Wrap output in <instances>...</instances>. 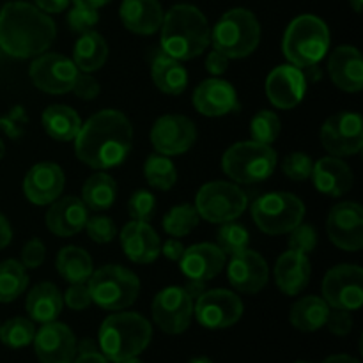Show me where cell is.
<instances>
[{
  "label": "cell",
  "instance_id": "1",
  "mask_svg": "<svg viewBox=\"0 0 363 363\" xmlns=\"http://www.w3.org/2000/svg\"><path fill=\"white\" fill-rule=\"evenodd\" d=\"M73 142L82 163L96 170L116 169L126 162L133 147V126L119 110H99L82 123Z\"/></svg>",
  "mask_w": 363,
  "mask_h": 363
},
{
  "label": "cell",
  "instance_id": "2",
  "mask_svg": "<svg viewBox=\"0 0 363 363\" xmlns=\"http://www.w3.org/2000/svg\"><path fill=\"white\" fill-rule=\"evenodd\" d=\"M57 25L34 4L13 0L0 9V50L14 59H35L55 41Z\"/></svg>",
  "mask_w": 363,
  "mask_h": 363
},
{
  "label": "cell",
  "instance_id": "3",
  "mask_svg": "<svg viewBox=\"0 0 363 363\" xmlns=\"http://www.w3.org/2000/svg\"><path fill=\"white\" fill-rule=\"evenodd\" d=\"M160 50L177 60H191L211 45L208 18L191 4H177L165 13L162 21Z\"/></svg>",
  "mask_w": 363,
  "mask_h": 363
},
{
  "label": "cell",
  "instance_id": "4",
  "mask_svg": "<svg viewBox=\"0 0 363 363\" xmlns=\"http://www.w3.org/2000/svg\"><path fill=\"white\" fill-rule=\"evenodd\" d=\"M99 350L108 362L121 363L144 353L152 339V326L137 312L119 311L99 328Z\"/></svg>",
  "mask_w": 363,
  "mask_h": 363
},
{
  "label": "cell",
  "instance_id": "5",
  "mask_svg": "<svg viewBox=\"0 0 363 363\" xmlns=\"http://www.w3.org/2000/svg\"><path fill=\"white\" fill-rule=\"evenodd\" d=\"M282 50L289 64L305 69L325 59L330 50L328 25L314 14L294 18L286 28Z\"/></svg>",
  "mask_w": 363,
  "mask_h": 363
},
{
  "label": "cell",
  "instance_id": "6",
  "mask_svg": "<svg viewBox=\"0 0 363 363\" xmlns=\"http://www.w3.org/2000/svg\"><path fill=\"white\" fill-rule=\"evenodd\" d=\"M261 43V25L255 14L245 7L230 9L216 21L211 30L213 50L229 59H245Z\"/></svg>",
  "mask_w": 363,
  "mask_h": 363
},
{
  "label": "cell",
  "instance_id": "7",
  "mask_svg": "<svg viewBox=\"0 0 363 363\" xmlns=\"http://www.w3.org/2000/svg\"><path fill=\"white\" fill-rule=\"evenodd\" d=\"M222 169L236 184L261 183L275 172L277 152L261 142H236L223 152Z\"/></svg>",
  "mask_w": 363,
  "mask_h": 363
},
{
  "label": "cell",
  "instance_id": "8",
  "mask_svg": "<svg viewBox=\"0 0 363 363\" xmlns=\"http://www.w3.org/2000/svg\"><path fill=\"white\" fill-rule=\"evenodd\" d=\"M87 286L92 301L110 312L130 308L140 293V279L131 269L119 264H106L92 272Z\"/></svg>",
  "mask_w": 363,
  "mask_h": 363
},
{
  "label": "cell",
  "instance_id": "9",
  "mask_svg": "<svg viewBox=\"0 0 363 363\" xmlns=\"http://www.w3.org/2000/svg\"><path fill=\"white\" fill-rule=\"evenodd\" d=\"M252 218L261 233L282 236L303 222L305 204L289 191H269L254 201Z\"/></svg>",
  "mask_w": 363,
  "mask_h": 363
},
{
  "label": "cell",
  "instance_id": "10",
  "mask_svg": "<svg viewBox=\"0 0 363 363\" xmlns=\"http://www.w3.org/2000/svg\"><path fill=\"white\" fill-rule=\"evenodd\" d=\"M248 208V197L236 183L211 181L206 183L195 197V209L209 223H227L240 218Z\"/></svg>",
  "mask_w": 363,
  "mask_h": 363
},
{
  "label": "cell",
  "instance_id": "11",
  "mask_svg": "<svg viewBox=\"0 0 363 363\" xmlns=\"http://www.w3.org/2000/svg\"><path fill=\"white\" fill-rule=\"evenodd\" d=\"M323 300L330 308L353 312L363 305V269L357 264H339L323 279Z\"/></svg>",
  "mask_w": 363,
  "mask_h": 363
},
{
  "label": "cell",
  "instance_id": "12",
  "mask_svg": "<svg viewBox=\"0 0 363 363\" xmlns=\"http://www.w3.org/2000/svg\"><path fill=\"white\" fill-rule=\"evenodd\" d=\"M321 144L330 156L347 158L363 147V121L357 112H339L330 116L321 128Z\"/></svg>",
  "mask_w": 363,
  "mask_h": 363
},
{
  "label": "cell",
  "instance_id": "13",
  "mask_svg": "<svg viewBox=\"0 0 363 363\" xmlns=\"http://www.w3.org/2000/svg\"><path fill=\"white\" fill-rule=\"evenodd\" d=\"M152 321L162 332L179 335L190 328L194 318V300L184 287H165L152 300Z\"/></svg>",
  "mask_w": 363,
  "mask_h": 363
},
{
  "label": "cell",
  "instance_id": "14",
  "mask_svg": "<svg viewBox=\"0 0 363 363\" xmlns=\"http://www.w3.org/2000/svg\"><path fill=\"white\" fill-rule=\"evenodd\" d=\"M199 325L209 330H223L234 326L243 315V301L229 289L204 291L194 307Z\"/></svg>",
  "mask_w": 363,
  "mask_h": 363
},
{
  "label": "cell",
  "instance_id": "15",
  "mask_svg": "<svg viewBox=\"0 0 363 363\" xmlns=\"http://www.w3.org/2000/svg\"><path fill=\"white\" fill-rule=\"evenodd\" d=\"M78 67L60 53H41L35 57L28 69L32 85L46 94H66L73 89Z\"/></svg>",
  "mask_w": 363,
  "mask_h": 363
},
{
  "label": "cell",
  "instance_id": "16",
  "mask_svg": "<svg viewBox=\"0 0 363 363\" xmlns=\"http://www.w3.org/2000/svg\"><path fill=\"white\" fill-rule=\"evenodd\" d=\"M197 142L194 121L179 113L162 116L151 128V144L158 155L179 156L190 151Z\"/></svg>",
  "mask_w": 363,
  "mask_h": 363
},
{
  "label": "cell",
  "instance_id": "17",
  "mask_svg": "<svg viewBox=\"0 0 363 363\" xmlns=\"http://www.w3.org/2000/svg\"><path fill=\"white\" fill-rule=\"evenodd\" d=\"M326 233L337 248L358 252L363 248V209L358 202H339L326 218Z\"/></svg>",
  "mask_w": 363,
  "mask_h": 363
},
{
  "label": "cell",
  "instance_id": "18",
  "mask_svg": "<svg viewBox=\"0 0 363 363\" xmlns=\"http://www.w3.org/2000/svg\"><path fill=\"white\" fill-rule=\"evenodd\" d=\"M227 277H229V284L238 293L257 294L268 286V262L259 252L245 248V250L230 255Z\"/></svg>",
  "mask_w": 363,
  "mask_h": 363
},
{
  "label": "cell",
  "instance_id": "19",
  "mask_svg": "<svg viewBox=\"0 0 363 363\" xmlns=\"http://www.w3.org/2000/svg\"><path fill=\"white\" fill-rule=\"evenodd\" d=\"M32 344L41 363H71L77 357V337L62 323H45L35 332Z\"/></svg>",
  "mask_w": 363,
  "mask_h": 363
},
{
  "label": "cell",
  "instance_id": "20",
  "mask_svg": "<svg viewBox=\"0 0 363 363\" xmlns=\"http://www.w3.org/2000/svg\"><path fill=\"white\" fill-rule=\"evenodd\" d=\"M307 92L303 69L293 64L277 66L266 78V96L275 108L291 110L298 106Z\"/></svg>",
  "mask_w": 363,
  "mask_h": 363
},
{
  "label": "cell",
  "instance_id": "21",
  "mask_svg": "<svg viewBox=\"0 0 363 363\" xmlns=\"http://www.w3.org/2000/svg\"><path fill=\"white\" fill-rule=\"evenodd\" d=\"M195 110L206 117H223L240 112V98L233 84L223 78H208L201 82L191 96Z\"/></svg>",
  "mask_w": 363,
  "mask_h": 363
},
{
  "label": "cell",
  "instance_id": "22",
  "mask_svg": "<svg viewBox=\"0 0 363 363\" xmlns=\"http://www.w3.org/2000/svg\"><path fill=\"white\" fill-rule=\"evenodd\" d=\"M66 176L53 162L35 163L23 179V194L32 204L50 206L62 195Z\"/></svg>",
  "mask_w": 363,
  "mask_h": 363
},
{
  "label": "cell",
  "instance_id": "23",
  "mask_svg": "<svg viewBox=\"0 0 363 363\" xmlns=\"http://www.w3.org/2000/svg\"><path fill=\"white\" fill-rule=\"evenodd\" d=\"M225 257L227 255L220 250L218 245L197 243L190 248H184L179 266L188 280H201L208 284L223 272Z\"/></svg>",
  "mask_w": 363,
  "mask_h": 363
},
{
  "label": "cell",
  "instance_id": "24",
  "mask_svg": "<svg viewBox=\"0 0 363 363\" xmlns=\"http://www.w3.org/2000/svg\"><path fill=\"white\" fill-rule=\"evenodd\" d=\"M121 247L135 264H151L160 257L162 241L149 222L131 220L121 230Z\"/></svg>",
  "mask_w": 363,
  "mask_h": 363
},
{
  "label": "cell",
  "instance_id": "25",
  "mask_svg": "<svg viewBox=\"0 0 363 363\" xmlns=\"http://www.w3.org/2000/svg\"><path fill=\"white\" fill-rule=\"evenodd\" d=\"M89 218V209L84 201L73 195L59 197L46 211V229L59 238H71L82 233Z\"/></svg>",
  "mask_w": 363,
  "mask_h": 363
},
{
  "label": "cell",
  "instance_id": "26",
  "mask_svg": "<svg viewBox=\"0 0 363 363\" xmlns=\"http://www.w3.org/2000/svg\"><path fill=\"white\" fill-rule=\"evenodd\" d=\"M328 73L333 85L344 92H360L363 89V60L354 46H337L328 59Z\"/></svg>",
  "mask_w": 363,
  "mask_h": 363
},
{
  "label": "cell",
  "instance_id": "27",
  "mask_svg": "<svg viewBox=\"0 0 363 363\" xmlns=\"http://www.w3.org/2000/svg\"><path fill=\"white\" fill-rule=\"evenodd\" d=\"M311 177L319 194L335 199L351 191L354 183L353 170L346 162H342V158H335V156H325L318 160L312 167Z\"/></svg>",
  "mask_w": 363,
  "mask_h": 363
},
{
  "label": "cell",
  "instance_id": "28",
  "mask_svg": "<svg viewBox=\"0 0 363 363\" xmlns=\"http://www.w3.org/2000/svg\"><path fill=\"white\" fill-rule=\"evenodd\" d=\"M312 266L308 255L296 250H287L277 259L273 277L275 284L286 296H296L307 289L311 282Z\"/></svg>",
  "mask_w": 363,
  "mask_h": 363
},
{
  "label": "cell",
  "instance_id": "29",
  "mask_svg": "<svg viewBox=\"0 0 363 363\" xmlns=\"http://www.w3.org/2000/svg\"><path fill=\"white\" fill-rule=\"evenodd\" d=\"M119 16L130 32L138 35H151L160 30L165 13L158 0H124Z\"/></svg>",
  "mask_w": 363,
  "mask_h": 363
},
{
  "label": "cell",
  "instance_id": "30",
  "mask_svg": "<svg viewBox=\"0 0 363 363\" xmlns=\"http://www.w3.org/2000/svg\"><path fill=\"white\" fill-rule=\"evenodd\" d=\"M151 78L163 94L179 96L188 87V71L181 60L167 55L162 50L151 59Z\"/></svg>",
  "mask_w": 363,
  "mask_h": 363
},
{
  "label": "cell",
  "instance_id": "31",
  "mask_svg": "<svg viewBox=\"0 0 363 363\" xmlns=\"http://www.w3.org/2000/svg\"><path fill=\"white\" fill-rule=\"evenodd\" d=\"M64 298L59 287L52 282H41L28 293L27 314L34 323H52L60 315Z\"/></svg>",
  "mask_w": 363,
  "mask_h": 363
},
{
  "label": "cell",
  "instance_id": "32",
  "mask_svg": "<svg viewBox=\"0 0 363 363\" xmlns=\"http://www.w3.org/2000/svg\"><path fill=\"white\" fill-rule=\"evenodd\" d=\"M108 59V45L99 32L91 30L80 34V39L74 43L73 62L78 71L94 73L101 69Z\"/></svg>",
  "mask_w": 363,
  "mask_h": 363
},
{
  "label": "cell",
  "instance_id": "33",
  "mask_svg": "<svg viewBox=\"0 0 363 363\" xmlns=\"http://www.w3.org/2000/svg\"><path fill=\"white\" fill-rule=\"evenodd\" d=\"M41 123L48 137L57 142H71L82 128V119L77 110L66 105H50L43 112Z\"/></svg>",
  "mask_w": 363,
  "mask_h": 363
},
{
  "label": "cell",
  "instance_id": "34",
  "mask_svg": "<svg viewBox=\"0 0 363 363\" xmlns=\"http://www.w3.org/2000/svg\"><path fill=\"white\" fill-rule=\"evenodd\" d=\"M328 314L330 307L323 298L305 296L291 307L289 323L300 332H318L319 328L325 326Z\"/></svg>",
  "mask_w": 363,
  "mask_h": 363
},
{
  "label": "cell",
  "instance_id": "35",
  "mask_svg": "<svg viewBox=\"0 0 363 363\" xmlns=\"http://www.w3.org/2000/svg\"><path fill=\"white\" fill-rule=\"evenodd\" d=\"M57 272L66 282L82 284L87 282L94 272V264L87 250L80 247H64L57 255Z\"/></svg>",
  "mask_w": 363,
  "mask_h": 363
},
{
  "label": "cell",
  "instance_id": "36",
  "mask_svg": "<svg viewBox=\"0 0 363 363\" xmlns=\"http://www.w3.org/2000/svg\"><path fill=\"white\" fill-rule=\"evenodd\" d=\"M117 197V183L112 176L99 170V172L92 174L87 181H85L84 188H82V201L87 206V209L92 211H106L113 206Z\"/></svg>",
  "mask_w": 363,
  "mask_h": 363
},
{
  "label": "cell",
  "instance_id": "37",
  "mask_svg": "<svg viewBox=\"0 0 363 363\" xmlns=\"http://www.w3.org/2000/svg\"><path fill=\"white\" fill-rule=\"evenodd\" d=\"M27 286V269L20 261L7 259L0 262V303H11L18 300Z\"/></svg>",
  "mask_w": 363,
  "mask_h": 363
},
{
  "label": "cell",
  "instance_id": "38",
  "mask_svg": "<svg viewBox=\"0 0 363 363\" xmlns=\"http://www.w3.org/2000/svg\"><path fill=\"white\" fill-rule=\"evenodd\" d=\"M144 176L149 186L155 190L167 191L174 188L177 183V170L174 167L172 160L163 155H151L144 163Z\"/></svg>",
  "mask_w": 363,
  "mask_h": 363
},
{
  "label": "cell",
  "instance_id": "39",
  "mask_svg": "<svg viewBox=\"0 0 363 363\" xmlns=\"http://www.w3.org/2000/svg\"><path fill=\"white\" fill-rule=\"evenodd\" d=\"M201 222L197 209L194 204H179L169 209L163 216V230L172 238H184L195 229Z\"/></svg>",
  "mask_w": 363,
  "mask_h": 363
},
{
  "label": "cell",
  "instance_id": "40",
  "mask_svg": "<svg viewBox=\"0 0 363 363\" xmlns=\"http://www.w3.org/2000/svg\"><path fill=\"white\" fill-rule=\"evenodd\" d=\"M35 335V326L32 319L27 318H13L0 325V340L4 346L20 350L32 344Z\"/></svg>",
  "mask_w": 363,
  "mask_h": 363
},
{
  "label": "cell",
  "instance_id": "41",
  "mask_svg": "<svg viewBox=\"0 0 363 363\" xmlns=\"http://www.w3.org/2000/svg\"><path fill=\"white\" fill-rule=\"evenodd\" d=\"M216 245H218L220 250L225 255L238 254V252L248 248V245H250V233H248L245 225L236 223V220L222 223L218 234H216Z\"/></svg>",
  "mask_w": 363,
  "mask_h": 363
},
{
  "label": "cell",
  "instance_id": "42",
  "mask_svg": "<svg viewBox=\"0 0 363 363\" xmlns=\"http://www.w3.org/2000/svg\"><path fill=\"white\" fill-rule=\"evenodd\" d=\"M280 117L272 110H259L250 121L252 140L272 145L280 135Z\"/></svg>",
  "mask_w": 363,
  "mask_h": 363
},
{
  "label": "cell",
  "instance_id": "43",
  "mask_svg": "<svg viewBox=\"0 0 363 363\" xmlns=\"http://www.w3.org/2000/svg\"><path fill=\"white\" fill-rule=\"evenodd\" d=\"M312 167H314V162H312L311 156L301 151L289 152L282 162L284 174L289 179L298 181V183L300 181H307L312 176Z\"/></svg>",
  "mask_w": 363,
  "mask_h": 363
},
{
  "label": "cell",
  "instance_id": "44",
  "mask_svg": "<svg viewBox=\"0 0 363 363\" xmlns=\"http://www.w3.org/2000/svg\"><path fill=\"white\" fill-rule=\"evenodd\" d=\"M156 199L151 191L138 190L128 201V215L137 222H149L155 215Z\"/></svg>",
  "mask_w": 363,
  "mask_h": 363
},
{
  "label": "cell",
  "instance_id": "45",
  "mask_svg": "<svg viewBox=\"0 0 363 363\" xmlns=\"http://www.w3.org/2000/svg\"><path fill=\"white\" fill-rule=\"evenodd\" d=\"M85 230H87V236L91 238L94 243L105 245L113 241V238L117 236V227L113 223V220L110 216L105 215H96L92 218H87L85 222Z\"/></svg>",
  "mask_w": 363,
  "mask_h": 363
},
{
  "label": "cell",
  "instance_id": "46",
  "mask_svg": "<svg viewBox=\"0 0 363 363\" xmlns=\"http://www.w3.org/2000/svg\"><path fill=\"white\" fill-rule=\"evenodd\" d=\"M318 247V233L312 225L301 222L289 233V248L308 255Z\"/></svg>",
  "mask_w": 363,
  "mask_h": 363
},
{
  "label": "cell",
  "instance_id": "47",
  "mask_svg": "<svg viewBox=\"0 0 363 363\" xmlns=\"http://www.w3.org/2000/svg\"><path fill=\"white\" fill-rule=\"evenodd\" d=\"M99 21V13L96 9H89L84 6H74L67 13V25L77 34H85V32L94 30Z\"/></svg>",
  "mask_w": 363,
  "mask_h": 363
},
{
  "label": "cell",
  "instance_id": "48",
  "mask_svg": "<svg viewBox=\"0 0 363 363\" xmlns=\"http://www.w3.org/2000/svg\"><path fill=\"white\" fill-rule=\"evenodd\" d=\"M71 92H73L78 99H84V101H92V99L98 98L99 92H101V85H99V82L96 80L91 73L78 71L77 80H74Z\"/></svg>",
  "mask_w": 363,
  "mask_h": 363
},
{
  "label": "cell",
  "instance_id": "49",
  "mask_svg": "<svg viewBox=\"0 0 363 363\" xmlns=\"http://www.w3.org/2000/svg\"><path fill=\"white\" fill-rule=\"evenodd\" d=\"M64 303L71 308V311H85L91 307L92 298L91 291H89L87 282L82 284H69L66 294H62Z\"/></svg>",
  "mask_w": 363,
  "mask_h": 363
},
{
  "label": "cell",
  "instance_id": "50",
  "mask_svg": "<svg viewBox=\"0 0 363 363\" xmlns=\"http://www.w3.org/2000/svg\"><path fill=\"white\" fill-rule=\"evenodd\" d=\"M46 259V247L41 240L32 238L21 248V264L25 269H38Z\"/></svg>",
  "mask_w": 363,
  "mask_h": 363
},
{
  "label": "cell",
  "instance_id": "51",
  "mask_svg": "<svg viewBox=\"0 0 363 363\" xmlns=\"http://www.w3.org/2000/svg\"><path fill=\"white\" fill-rule=\"evenodd\" d=\"M325 326H328L330 333L337 337H346L353 330V315L347 311L340 308H330V314L326 318Z\"/></svg>",
  "mask_w": 363,
  "mask_h": 363
},
{
  "label": "cell",
  "instance_id": "52",
  "mask_svg": "<svg viewBox=\"0 0 363 363\" xmlns=\"http://www.w3.org/2000/svg\"><path fill=\"white\" fill-rule=\"evenodd\" d=\"M229 57L213 50V52H209L208 57H206V69H208L213 77H220V74H223L229 69Z\"/></svg>",
  "mask_w": 363,
  "mask_h": 363
},
{
  "label": "cell",
  "instance_id": "53",
  "mask_svg": "<svg viewBox=\"0 0 363 363\" xmlns=\"http://www.w3.org/2000/svg\"><path fill=\"white\" fill-rule=\"evenodd\" d=\"M160 254L165 255L169 261L179 262L181 257H183V254H184V245L181 243L177 238H170V240H167L165 243H162Z\"/></svg>",
  "mask_w": 363,
  "mask_h": 363
},
{
  "label": "cell",
  "instance_id": "54",
  "mask_svg": "<svg viewBox=\"0 0 363 363\" xmlns=\"http://www.w3.org/2000/svg\"><path fill=\"white\" fill-rule=\"evenodd\" d=\"M71 0H34V6L38 9L45 11L46 14H57L62 13L69 7Z\"/></svg>",
  "mask_w": 363,
  "mask_h": 363
},
{
  "label": "cell",
  "instance_id": "55",
  "mask_svg": "<svg viewBox=\"0 0 363 363\" xmlns=\"http://www.w3.org/2000/svg\"><path fill=\"white\" fill-rule=\"evenodd\" d=\"M11 241H13V229H11L9 220L0 213V250L6 248Z\"/></svg>",
  "mask_w": 363,
  "mask_h": 363
},
{
  "label": "cell",
  "instance_id": "56",
  "mask_svg": "<svg viewBox=\"0 0 363 363\" xmlns=\"http://www.w3.org/2000/svg\"><path fill=\"white\" fill-rule=\"evenodd\" d=\"M71 363H110L99 351H89V353H78Z\"/></svg>",
  "mask_w": 363,
  "mask_h": 363
},
{
  "label": "cell",
  "instance_id": "57",
  "mask_svg": "<svg viewBox=\"0 0 363 363\" xmlns=\"http://www.w3.org/2000/svg\"><path fill=\"white\" fill-rule=\"evenodd\" d=\"M184 291L190 294L191 300H197L206 291V282H201V280H188L186 286H184Z\"/></svg>",
  "mask_w": 363,
  "mask_h": 363
},
{
  "label": "cell",
  "instance_id": "58",
  "mask_svg": "<svg viewBox=\"0 0 363 363\" xmlns=\"http://www.w3.org/2000/svg\"><path fill=\"white\" fill-rule=\"evenodd\" d=\"M108 2H112V0H73L74 6H84V7H89V9H101L103 6H106Z\"/></svg>",
  "mask_w": 363,
  "mask_h": 363
},
{
  "label": "cell",
  "instance_id": "59",
  "mask_svg": "<svg viewBox=\"0 0 363 363\" xmlns=\"http://www.w3.org/2000/svg\"><path fill=\"white\" fill-rule=\"evenodd\" d=\"M323 363H360L357 358L350 357V354H333V357H328Z\"/></svg>",
  "mask_w": 363,
  "mask_h": 363
},
{
  "label": "cell",
  "instance_id": "60",
  "mask_svg": "<svg viewBox=\"0 0 363 363\" xmlns=\"http://www.w3.org/2000/svg\"><path fill=\"white\" fill-rule=\"evenodd\" d=\"M350 6L354 13H362V6H363V0H350Z\"/></svg>",
  "mask_w": 363,
  "mask_h": 363
},
{
  "label": "cell",
  "instance_id": "61",
  "mask_svg": "<svg viewBox=\"0 0 363 363\" xmlns=\"http://www.w3.org/2000/svg\"><path fill=\"white\" fill-rule=\"evenodd\" d=\"M190 363H213V362L209 360L208 357H195V358H191Z\"/></svg>",
  "mask_w": 363,
  "mask_h": 363
},
{
  "label": "cell",
  "instance_id": "62",
  "mask_svg": "<svg viewBox=\"0 0 363 363\" xmlns=\"http://www.w3.org/2000/svg\"><path fill=\"white\" fill-rule=\"evenodd\" d=\"M121 363H144V362L138 360V357H137V358H130V360H124V362H121Z\"/></svg>",
  "mask_w": 363,
  "mask_h": 363
},
{
  "label": "cell",
  "instance_id": "63",
  "mask_svg": "<svg viewBox=\"0 0 363 363\" xmlns=\"http://www.w3.org/2000/svg\"><path fill=\"white\" fill-rule=\"evenodd\" d=\"M2 156H4V144L0 142V158H2Z\"/></svg>",
  "mask_w": 363,
  "mask_h": 363
},
{
  "label": "cell",
  "instance_id": "64",
  "mask_svg": "<svg viewBox=\"0 0 363 363\" xmlns=\"http://www.w3.org/2000/svg\"><path fill=\"white\" fill-rule=\"evenodd\" d=\"M296 363H311V362H296Z\"/></svg>",
  "mask_w": 363,
  "mask_h": 363
}]
</instances>
